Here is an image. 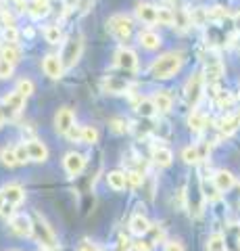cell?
<instances>
[{
  "mask_svg": "<svg viewBox=\"0 0 240 251\" xmlns=\"http://www.w3.org/2000/svg\"><path fill=\"white\" fill-rule=\"evenodd\" d=\"M157 23H161V25H174V11L165 9V6H159L157 9Z\"/></svg>",
  "mask_w": 240,
  "mask_h": 251,
  "instance_id": "836d02e7",
  "label": "cell"
},
{
  "mask_svg": "<svg viewBox=\"0 0 240 251\" xmlns=\"http://www.w3.org/2000/svg\"><path fill=\"white\" fill-rule=\"evenodd\" d=\"M111 130L115 132V134H126L128 132V122L126 120H111Z\"/></svg>",
  "mask_w": 240,
  "mask_h": 251,
  "instance_id": "8d00e7d4",
  "label": "cell"
},
{
  "mask_svg": "<svg viewBox=\"0 0 240 251\" xmlns=\"http://www.w3.org/2000/svg\"><path fill=\"white\" fill-rule=\"evenodd\" d=\"M46 251H59L57 247H50V249H46Z\"/></svg>",
  "mask_w": 240,
  "mask_h": 251,
  "instance_id": "681fc988",
  "label": "cell"
},
{
  "mask_svg": "<svg viewBox=\"0 0 240 251\" xmlns=\"http://www.w3.org/2000/svg\"><path fill=\"white\" fill-rule=\"evenodd\" d=\"M153 105L159 113H167L169 109H172V97H169L165 90H159V92H154V97H153Z\"/></svg>",
  "mask_w": 240,
  "mask_h": 251,
  "instance_id": "7402d4cb",
  "label": "cell"
},
{
  "mask_svg": "<svg viewBox=\"0 0 240 251\" xmlns=\"http://www.w3.org/2000/svg\"><path fill=\"white\" fill-rule=\"evenodd\" d=\"M27 149V157L32 161H38V163H42L48 159V149H46L44 143H40V140H29V143L25 145Z\"/></svg>",
  "mask_w": 240,
  "mask_h": 251,
  "instance_id": "7c38bea8",
  "label": "cell"
},
{
  "mask_svg": "<svg viewBox=\"0 0 240 251\" xmlns=\"http://www.w3.org/2000/svg\"><path fill=\"white\" fill-rule=\"evenodd\" d=\"M44 38H46V42H50V44H59L63 40V31H61L59 25H48L44 29Z\"/></svg>",
  "mask_w": 240,
  "mask_h": 251,
  "instance_id": "83f0119b",
  "label": "cell"
},
{
  "mask_svg": "<svg viewBox=\"0 0 240 251\" xmlns=\"http://www.w3.org/2000/svg\"><path fill=\"white\" fill-rule=\"evenodd\" d=\"M107 25H109L111 34L115 38H119V40H128V38L131 36V29H134V25H131V19L126 17V15H113Z\"/></svg>",
  "mask_w": 240,
  "mask_h": 251,
  "instance_id": "5b68a950",
  "label": "cell"
},
{
  "mask_svg": "<svg viewBox=\"0 0 240 251\" xmlns=\"http://www.w3.org/2000/svg\"><path fill=\"white\" fill-rule=\"evenodd\" d=\"M63 166H65V172L69 176H77L84 172V168H86V157L80 155V153H67L65 159H63Z\"/></svg>",
  "mask_w": 240,
  "mask_h": 251,
  "instance_id": "30bf717a",
  "label": "cell"
},
{
  "mask_svg": "<svg viewBox=\"0 0 240 251\" xmlns=\"http://www.w3.org/2000/svg\"><path fill=\"white\" fill-rule=\"evenodd\" d=\"M128 176V182L131 184V186H140L142 184V174H138V172H130V174H126Z\"/></svg>",
  "mask_w": 240,
  "mask_h": 251,
  "instance_id": "60d3db41",
  "label": "cell"
},
{
  "mask_svg": "<svg viewBox=\"0 0 240 251\" xmlns=\"http://www.w3.org/2000/svg\"><path fill=\"white\" fill-rule=\"evenodd\" d=\"M80 251H98V247L88 245V243H86V245H82V247H80Z\"/></svg>",
  "mask_w": 240,
  "mask_h": 251,
  "instance_id": "f6af8a7d",
  "label": "cell"
},
{
  "mask_svg": "<svg viewBox=\"0 0 240 251\" xmlns=\"http://www.w3.org/2000/svg\"><path fill=\"white\" fill-rule=\"evenodd\" d=\"M221 75H223V63L219 59H215V57L209 59L203 77H207L209 82H218V80H221Z\"/></svg>",
  "mask_w": 240,
  "mask_h": 251,
  "instance_id": "9a60e30c",
  "label": "cell"
},
{
  "mask_svg": "<svg viewBox=\"0 0 240 251\" xmlns=\"http://www.w3.org/2000/svg\"><path fill=\"white\" fill-rule=\"evenodd\" d=\"M219 97H218V105L221 107V109H226V107H230L232 105V97L228 92H218Z\"/></svg>",
  "mask_w": 240,
  "mask_h": 251,
  "instance_id": "b9f144b4",
  "label": "cell"
},
{
  "mask_svg": "<svg viewBox=\"0 0 240 251\" xmlns=\"http://www.w3.org/2000/svg\"><path fill=\"white\" fill-rule=\"evenodd\" d=\"M107 182H109L111 188L115 191H123L128 184V176L123 174V172H109V176H107Z\"/></svg>",
  "mask_w": 240,
  "mask_h": 251,
  "instance_id": "cb8c5ba5",
  "label": "cell"
},
{
  "mask_svg": "<svg viewBox=\"0 0 240 251\" xmlns=\"http://www.w3.org/2000/svg\"><path fill=\"white\" fill-rule=\"evenodd\" d=\"M138 42H140L144 49H149V50H154V49H159V44H161V38L159 34H154V31L151 29H144L138 34Z\"/></svg>",
  "mask_w": 240,
  "mask_h": 251,
  "instance_id": "ffe728a7",
  "label": "cell"
},
{
  "mask_svg": "<svg viewBox=\"0 0 240 251\" xmlns=\"http://www.w3.org/2000/svg\"><path fill=\"white\" fill-rule=\"evenodd\" d=\"M103 88L105 92H111V94H121V92H128L130 90V82L123 80V77H107L103 82Z\"/></svg>",
  "mask_w": 240,
  "mask_h": 251,
  "instance_id": "5bb4252c",
  "label": "cell"
},
{
  "mask_svg": "<svg viewBox=\"0 0 240 251\" xmlns=\"http://www.w3.org/2000/svg\"><path fill=\"white\" fill-rule=\"evenodd\" d=\"M15 92H19L23 99H27L29 94H34V82L32 80H21L17 84V90H15Z\"/></svg>",
  "mask_w": 240,
  "mask_h": 251,
  "instance_id": "d590c367",
  "label": "cell"
},
{
  "mask_svg": "<svg viewBox=\"0 0 240 251\" xmlns=\"http://www.w3.org/2000/svg\"><path fill=\"white\" fill-rule=\"evenodd\" d=\"M82 50H84V40H82V36H73L69 42H65L63 54H61V63H63V67H65V69L73 67L75 63L80 61Z\"/></svg>",
  "mask_w": 240,
  "mask_h": 251,
  "instance_id": "3957f363",
  "label": "cell"
},
{
  "mask_svg": "<svg viewBox=\"0 0 240 251\" xmlns=\"http://www.w3.org/2000/svg\"><path fill=\"white\" fill-rule=\"evenodd\" d=\"M0 161H2L4 166H9V168L17 166V157H15V149H2V151H0Z\"/></svg>",
  "mask_w": 240,
  "mask_h": 251,
  "instance_id": "e575fe53",
  "label": "cell"
},
{
  "mask_svg": "<svg viewBox=\"0 0 240 251\" xmlns=\"http://www.w3.org/2000/svg\"><path fill=\"white\" fill-rule=\"evenodd\" d=\"M80 140H82V143H86V145H94V143H98V130H96V128H92V126H84Z\"/></svg>",
  "mask_w": 240,
  "mask_h": 251,
  "instance_id": "1f68e13d",
  "label": "cell"
},
{
  "mask_svg": "<svg viewBox=\"0 0 240 251\" xmlns=\"http://www.w3.org/2000/svg\"><path fill=\"white\" fill-rule=\"evenodd\" d=\"M0 59H4L6 63H11V65H15V63H19L21 59V52L15 44H6L2 50H0Z\"/></svg>",
  "mask_w": 240,
  "mask_h": 251,
  "instance_id": "d4e9b609",
  "label": "cell"
},
{
  "mask_svg": "<svg viewBox=\"0 0 240 251\" xmlns=\"http://www.w3.org/2000/svg\"><path fill=\"white\" fill-rule=\"evenodd\" d=\"M130 228H131V232L134 234H146L151 230V222H149V218L146 216H142V214H136V216H131V220H130Z\"/></svg>",
  "mask_w": 240,
  "mask_h": 251,
  "instance_id": "d6986e66",
  "label": "cell"
},
{
  "mask_svg": "<svg viewBox=\"0 0 240 251\" xmlns=\"http://www.w3.org/2000/svg\"><path fill=\"white\" fill-rule=\"evenodd\" d=\"M134 251H151V245L146 241H138L134 243Z\"/></svg>",
  "mask_w": 240,
  "mask_h": 251,
  "instance_id": "ee69618b",
  "label": "cell"
},
{
  "mask_svg": "<svg viewBox=\"0 0 240 251\" xmlns=\"http://www.w3.org/2000/svg\"><path fill=\"white\" fill-rule=\"evenodd\" d=\"M15 157H17V163H25V161H29V157H27V149H25V143L19 145V147H15Z\"/></svg>",
  "mask_w": 240,
  "mask_h": 251,
  "instance_id": "ab89813d",
  "label": "cell"
},
{
  "mask_svg": "<svg viewBox=\"0 0 240 251\" xmlns=\"http://www.w3.org/2000/svg\"><path fill=\"white\" fill-rule=\"evenodd\" d=\"M203 92H205V77L203 74H195L186 82V100H188V105L196 107L198 100L203 99Z\"/></svg>",
  "mask_w": 240,
  "mask_h": 251,
  "instance_id": "277c9868",
  "label": "cell"
},
{
  "mask_svg": "<svg viewBox=\"0 0 240 251\" xmlns=\"http://www.w3.org/2000/svg\"><path fill=\"white\" fill-rule=\"evenodd\" d=\"M153 161L157 163L159 168H167V166H172V161H174V153L169 151L167 147H154L153 149Z\"/></svg>",
  "mask_w": 240,
  "mask_h": 251,
  "instance_id": "2e32d148",
  "label": "cell"
},
{
  "mask_svg": "<svg viewBox=\"0 0 240 251\" xmlns=\"http://www.w3.org/2000/svg\"><path fill=\"white\" fill-rule=\"evenodd\" d=\"M234 21H236V29H240V13H238L236 17H234Z\"/></svg>",
  "mask_w": 240,
  "mask_h": 251,
  "instance_id": "bcb514c9",
  "label": "cell"
},
{
  "mask_svg": "<svg viewBox=\"0 0 240 251\" xmlns=\"http://www.w3.org/2000/svg\"><path fill=\"white\" fill-rule=\"evenodd\" d=\"M238 128H240V111H236L234 115L223 117L221 124H219V130L223 134H232V132H236Z\"/></svg>",
  "mask_w": 240,
  "mask_h": 251,
  "instance_id": "603a6c76",
  "label": "cell"
},
{
  "mask_svg": "<svg viewBox=\"0 0 240 251\" xmlns=\"http://www.w3.org/2000/svg\"><path fill=\"white\" fill-rule=\"evenodd\" d=\"M190 17V25H205L209 21V11L207 9H195L192 13H188Z\"/></svg>",
  "mask_w": 240,
  "mask_h": 251,
  "instance_id": "f546056e",
  "label": "cell"
},
{
  "mask_svg": "<svg viewBox=\"0 0 240 251\" xmlns=\"http://www.w3.org/2000/svg\"><path fill=\"white\" fill-rule=\"evenodd\" d=\"M213 184L218 186L219 193H226V191H230V188L234 186V176H232L228 170H219L218 174L213 176Z\"/></svg>",
  "mask_w": 240,
  "mask_h": 251,
  "instance_id": "ac0fdd59",
  "label": "cell"
},
{
  "mask_svg": "<svg viewBox=\"0 0 240 251\" xmlns=\"http://www.w3.org/2000/svg\"><path fill=\"white\" fill-rule=\"evenodd\" d=\"M115 65L126 69V72H134V69L138 67V57L136 52L131 49H119L117 52H115Z\"/></svg>",
  "mask_w": 240,
  "mask_h": 251,
  "instance_id": "ba28073f",
  "label": "cell"
},
{
  "mask_svg": "<svg viewBox=\"0 0 240 251\" xmlns=\"http://www.w3.org/2000/svg\"><path fill=\"white\" fill-rule=\"evenodd\" d=\"M27 11L32 17L40 19V17H46V15L50 13V4H48V0H32V2L27 4Z\"/></svg>",
  "mask_w": 240,
  "mask_h": 251,
  "instance_id": "44dd1931",
  "label": "cell"
},
{
  "mask_svg": "<svg viewBox=\"0 0 240 251\" xmlns=\"http://www.w3.org/2000/svg\"><path fill=\"white\" fill-rule=\"evenodd\" d=\"M182 63H184L182 52H165V54H161L159 59L153 61L151 75L157 77V80H167V77H172L180 72Z\"/></svg>",
  "mask_w": 240,
  "mask_h": 251,
  "instance_id": "6da1fadb",
  "label": "cell"
},
{
  "mask_svg": "<svg viewBox=\"0 0 240 251\" xmlns=\"http://www.w3.org/2000/svg\"><path fill=\"white\" fill-rule=\"evenodd\" d=\"M136 15L138 19L144 23H157V6H153L149 2H140L136 6Z\"/></svg>",
  "mask_w": 240,
  "mask_h": 251,
  "instance_id": "e0dca14e",
  "label": "cell"
},
{
  "mask_svg": "<svg viewBox=\"0 0 240 251\" xmlns=\"http://www.w3.org/2000/svg\"><path fill=\"white\" fill-rule=\"evenodd\" d=\"M42 69H44L46 75L52 77V80H59V77L63 75V72H65V67H63V63H61L59 54H46L44 61H42Z\"/></svg>",
  "mask_w": 240,
  "mask_h": 251,
  "instance_id": "52a82bcc",
  "label": "cell"
},
{
  "mask_svg": "<svg viewBox=\"0 0 240 251\" xmlns=\"http://www.w3.org/2000/svg\"><path fill=\"white\" fill-rule=\"evenodd\" d=\"M174 23H175V27L180 29V31H186L190 27V17H188V13H186L184 9L182 11H175L174 13Z\"/></svg>",
  "mask_w": 240,
  "mask_h": 251,
  "instance_id": "d6a6232c",
  "label": "cell"
},
{
  "mask_svg": "<svg viewBox=\"0 0 240 251\" xmlns=\"http://www.w3.org/2000/svg\"><path fill=\"white\" fill-rule=\"evenodd\" d=\"M207 251H226V239H223V234H211L207 239Z\"/></svg>",
  "mask_w": 240,
  "mask_h": 251,
  "instance_id": "4316f807",
  "label": "cell"
},
{
  "mask_svg": "<svg viewBox=\"0 0 240 251\" xmlns=\"http://www.w3.org/2000/svg\"><path fill=\"white\" fill-rule=\"evenodd\" d=\"M73 124H75V115H73L71 109L69 107L59 109L57 115H55V128H57L59 134H67V132L73 128Z\"/></svg>",
  "mask_w": 240,
  "mask_h": 251,
  "instance_id": "8992f818",
  "label": "cell"
},
{
  "mask_svg": "<svg viewBox=\"0 0 240 251\" xmlns=\"http://www.w3.org/2000/svg\"><path fill=\"white\" fill-rule=\"evenodd\" d=\"M32 234L38 239L40 245H44L46 249L55 247L57 245V234L52 232V228L48 226V222L42 218V214H34V220H32Z\"/></svg>",
  "mask_w": 240,
  "mask_h": 251,
  "instance_id": "7a4b0ae2",
  "label": "cell"
},
{
  "mask_svg": "<svg viewBox=\"0 0 240 251\" xmlns=\"http://www.w3.org/2000/svg\"><path fill=\"white\" fill-rule=\"evenodd\" d=\"M11 230L17 237H32V218L25 214L11 216Z\"/></svg>",
  "mask_w": 240,
  "mask_h": 251,
  "instance_id": "9c48e42d",
  "label": "cell"
},
{
  "mask_svg": "<svg viewBox=\"0 0 240 251\" xmlns=\"http://www.w3.org/2000/svg\"><path fill=\"white\" fill-rule=\"evenodd\" d=\"M0 11H2V2H0Z\"/></svg>",
  "mask_w": 240,
  "mask_h": 251,
  "instance_id": "f907efd6",
  "label": "cell"
},
{
  "mask_svg": "<svg viewBox=\"0 0 240 251\" xmlns=\"http://www.w3.org/2000/svg\"><path fill=\"white\" fill-rule=\"evenodd\" d=\"M182 159L188 163V166H196V163L203 159V153H200L198 147H186L182 151Z\"/></svg>",
  "mask_w": 240,
  "mask_h": 251,
  "instance_id": "484cf974",
  "label": "cell"
},
{
  "mask_svg": "<svg viewBox=\"0 0 240 251\" xmlns=\"http://www.w3.org/2000/svg\"><path fill=\"white\" fill-rule=\"evenodd\" d=\"M2 124H4V115L0 113V128H2Z\"/></svg>",
  "mask_w": 240,
  "mask_h": 251,
  "instance_id": "c3c4849f",
  "label": "cell"
},
{
  "mask_svg": "<svg viewBox=\"0 0 240 251\" xmlns=\"http://www.w3.org/2000/svg\"><path fill=\"white\" fill-rule=\"evenodd\" d=\"M165 251H186L180 241H169L165 243Z\"/></svg>",
  "mask_w": 240,
  "mask_h": 251,
  "instance_id": "7bdbcfd3",
  "label": "cell"
},
{
  "mask_svg": "<svg viewBox=\"0 0 240 251\" xmlns=\"http://www.w3.org/2000/svg\"><path fill=\"white\" fill-rule=\"evenodd\" d=\"M205 124H207V117L203 113H198V111H192L190 117H188V126H190V130H195V132H200L205 128Z\"/></svg>",
  "mask_w": 240,
  "mask_h": 251,
  "instance_id": "f1b7e54d",
  "label": "cell"
},
{
  "mask_svg": "<svg viewBox=\"0 0 240 251\" xmlns=\"http://www.w3.org/2000/svg\"><path fill=\"white\" fill-rule=\"evenodd\" d=\"M4 40L9 44H15L19 40V34H17V29H15V25H6L4 27Z\"/></svg>",
  "mask_w": 240,
  "mask_h": 251,
  "instance_id": "f35d334b",
  "label": "cell"
},
{
  "mask_svg": "<svg viewBox=\"0 0 240 251\" xmlns=\"http://www.w3.org/2000/svg\"><path fill=\"white\" fill-rule=\"evenodd\" d=\"M0 193H2L4 203H11V205H19L23 197H25V191H23L19 184H6V186H2Z\"/></svg>",
  "mask_w": 240,
  "mask_h": 251,
  "instance_id": "4fadbf2b",
  "label": "cell"
},
{
  "mask_svg": "<svg viewBox=\"0 0 240 251\" xmlns=\"http://www.w3.org/2000/svg\"><path fill=\"white\" fill-rule=\"evenodd\" d=\"M13 67L11 63H6L4 59H0V80H6V77H11L13 75Z\"/></svg>",
  "mask_w": 240,
  "mask_h": 251,
  "instance_id": "74e56055",
  "label": "cell"
},
{
  "mask_svg": "<svg viewBox=\"0 0 240 251\" xmlns=\"http://www.w3.org/2000/svg\"><path fill=\"white\" fill-rule=\"evenodd\" d=\"M2 205H4V199H2V193H0V209H2Z\"/></svg>",
  "mask_w": 240,
  "mask_h": 251,
  "instance_id": "7dc6e473",
  "label": "cell"
},
{
  "mask_svg": "<svg viewBox=\"0 0 240 251\" xmlns=\"http://www.w3.org/2000/svg\"><path fill=\"white\" fill-rule=\"evenodd\" d=\"M136 111L140 113L142 117H153L157 109H154L153 100H149V99H140V100H138V105H136Z\"/></svg>",
  "mask_w": 240,
  "mask_h": 251,
  "instance_id": "4dcf8cb0",
  "label": "cell"
},
{
  "mask_svg": "<svg viewBox=\"0 0 240 251\" xmlns=\"http://www.w3.org/2000/svg\"><path fill=\"white\" fill-rule=\"evenodd\" d=\"M2 105H4V109H6V115L15 117V115H17L21 109H23V105H25V99H23L19 92H9V94H6V97L2 99Z\"/></svg>",
  "mask_w": 240,
  "mask_h": 251,
  "instance_id": "8fae6325",
  "label": "cell"
}]
</instances>
